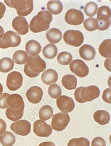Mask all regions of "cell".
I'll return each mask as SVG.
<instances>
[{"label": "cell", "mask_w": 111, "mask_h": 146, "mask_svg": "<svg viewBox=\"0 0 111 146\" xmlns=\"http://www.w3.org/2000/svg\"><path fill=\"white\" fill-rule=\"evenodd\" d=\"M21 42L20 36L15 32H6L0 38V48L6 49L9 47H16Z\"/></svg>", "instance_id": "7"}, {"label": "cell", "mask_w": 111, "mask_h": 146, "mask_svg": "<svg viewBox=\"0 0 111 146\" xmlns=\"http://www.w3.org/2000/svg\"><path fill=\"white\" fill-rule=\"evenodd\" d=\"M6 127L7 125L5 121L3 119L0 118V135H2L5 132Z\"/></svg>", "instance_id": "39"}, {"label": "cell", "mask_w": 111, "mask_h": 146, "mask_svg": "<svg viewBox=\"0 0 111 146\" xmlns=\"http://www.w3.org/2000/svg\"><path fill=\"white\" fill-rule=\"evenodd\" d=\"M23 84V76L20 72L13 71L8 74L6 80V85L10 91L19 90Z\"/></svg>", "instance_id": "10"}, {"label": "cell", "mask_w": 111, "mask_h": 146, "mask_svg": "<svg viewBox=\"0 0 111 146\" xmlns=\"http://www.w3.org/2000/svg\"><path fill=\"white\" fill-rule=\"evenodd\" d=\"M56 104L58 109L63 113L71 112L75 107L73 99L67 96H61L57 98Z\"/></svg>", "instance_id": "13"}, {"label": "cell", "mask_w": 111, "mask_h": 146, "mask_svg": "<svg viewBox=\"0 0 111 146\" xmlns=\"http://www.w3.org/2000/svg\"><path fill=\"white\" fill-rule=\"evenodd\" d=\"M100 94V90L96 86L88 87H80L76 89L74 91V98L76 100L81 104L91 102L97 98Z\"/></svg>", "instance_id": "4"}, {"label": "cell", "mask_w": 111, "mask_h": 146, "mask_svg": "<svg viewBox=\"0 0 111 146\" xmlns=\"http://www.w3.org/2000/svg\"><path fill=\"white\" fill-rule=\"evenodd\" d=\"M47 9L51 14L58 15L63 10V5L60 1H50L47 4Z\"/></svg>", "instance_id": "25"}, {"label": "cell", "mask_w": 111, "mask_h": 146, "mask_svg": "<svg viewBox=\"0 0 111 146\" xmlns=\"http://www.w3.org/2000/svg\"><path fill=\"white\" fill-rule=\"evenodd\" d=\"M28 54L22 50H18L13 55V61L17 64H23L27 62Z\"/></svg>", "instance_id": "30"}, {"label": "cell", "mask_w": 111, "mask_h": 146, "mask_svg": "<svg viewBox=\"0 0 111 146\" xmlns=\"http://www.w3.org/2000/svg\"><path fill=\"white\" fill-rule=\"evenodd\" d=\"M3 86L2 85V84L0 83V96L2 94V92H3Z\"/></svg>", "instance_id": "44"}, {"label": "cell", "mask_w": 111, "mask_h": 146, "mask_svg": "<svg viewBox=\"0 0 111 146\" xmlns=\"http://www.w3.org/2000/svg\"><path fill=\"white\" fill-rule=\"evenodd\" d=\"M24 66V72L31 78L37 77L46 68V63L39 55L30 56Z\"/></svg>", "instance_id": "3"}, {"label": "cell", "mask_w": 111, "mask_h": 146, "mask_svg": "<svg viewBox=\"0 0 111 146\" xmlns=\"http://www.w3.org/2000/svg\"><path fill=\"white\" fill-rule=\"evenodd\" d=\"M52 15L48 11H41L30 22V28L33 33L47 31L52 21Z\"/></svg>", "instance_id": "2"}, {"label": "cell", "mask_w": 111, "mask_h": 146, "mask_svg": "<svg viewBox=\"0 0 111 146\" xmlns=\"http://www.w3.org/2000/svg\"><path fill=\"white\" fill-rule=\"evenodd\" d=\"M15 142V136L9 131H5L0 136V142L3 146H12Z\"/></svg>", "instance_id": "26"}, {"label": "cell", "mask_w": 111, "mask_h": 146, "mask_svg": "<svg viewBox=\"0 0 111 146\" xmlns=\"http://www.w3.org/2000/svg\"><path fill=\"white\" fill-rule=\"evenodd\" d=\"M48 93L51 97L54 99H57L62 94L61 87L57 84H52L49 88Z\"/></svg>", "instance_id": "35"}, {"label": "cell", "mask_w": 111, "mask_h": 146, "mask_svg": "<svg viewBox=\"0 0 111 146\" xmlns=\"http://www.w3.org/2000/svg\"><path fill=\"white\" fill-rule=\"evenodd\" d=\"M5 3L9 7L15 9L18 15L22 16H27L30 15L33 9V1L32 0L27 1H5Z\"/></svg>", "instance_id": "5"}, {"label": "cell", "mask_w": 111, "mask_h": 146, "mask_svg": "<svg viewBox=\"0 0 111 146\" xmlns=\"http://www.w3.org/2000/svg\"><path fill=\"white\" fill-rule=\"evenodd\" d=\"M4 35V30L2 26H0V38L3 36Z\"/></svg>", "instance_id": "43"}, {"label": "cell", "mask_w": 111, "mask_h": 146, "mask_svg": "<svg viewBox=\"0 0 111 146\" xmlns=\"http://www.w3.org/2000/svg\"><path fill=\"white\" fill-rule=\"evenodd\" d=\"M111 39L105 40L101 43L99 47L98 50L102 56L107 58H111Z\"/></svg>", "instance_id": "24"}, {"label": "cell", "mask_w": 111, "mask_h": 146, "mask_svg": "<svg viewBox=\"0 0 111 146\" xmlns=\"http://www.w3.org/2000/svg\"><path fill=\"white\" fill-rule=\"evenodd\" d=\"M111 9L108 6H102L100 7L97 12V29L100 31H104L108 29L110 26Z\"/></svg>", "instance_id": "6"}, {"label": "cell", "mask_w": 111, "mask_h": 146, "mask_svg": "<svg viewBox=\"0 0 111 146\" xmlns=\"http://www.w3.org/2000/svg\"><path fill=\"white\" fill-rule=\"evenodd\" d=\"M41 46L39 42L35 40H30L26 44V53L31 56L38 55L41 51Z\"/></svg>", "instance_id": "20"}, {"label": "cell", "mask_w": 111, "mask_h": 146, "mask_svg": "<svg viewBox=\"0 0 111 146\" xmlns=\"http://www.w3.org/2000/svg\"><path fill=\"white\" fill-rule=\"evenodd\" d=\"M53 114L52 108L49 105H45L41 108L39 111V117L40 119L46 121L50 119Z\"/></svg>", "instance_id": "29"}, {"label": "cell", "mask_w": 111, "mask_h": 146, "mask_svg": "<svg viewBox=\"0 0 111 146\" xmlns=\"http://www.w3.org/2000/svg\"><path fill=\"white\" fill-rule=\"evenodd\" d=\"M58 78L57 72L53 69H48L45 71L41 76L42 82L47 85L55 84Z\"/></svg>", "instance_id": "19"}, {"label": "cell", "mask_w": 111, "mask_h": 146, "mask_svg": "<svg viewBox=\"0 0 111 146\" xmlns=\"http://www.w3.org/2000/svg\"><path fill=\"white\" fill-rule=\"evenodd\" d=\"M43 97V91L39 86H33L30 88L26 92L28 101L33 104L40 102Z\"/></svg>", "instance_id": "17"}, {"label": "cell", "mask_w": 111, "mask_h": 146, "mask_svg": "<svg viewBox=\"0 0 111 146\" xmlns=\"http://www.w3.org/2000/svg\"><path fill=\"white\" fill-rule=\"evenodd\" d=\"M96 50L93 47L89 44L83 45L79 50L81 58L86 61H91L94 58Z\"/></svg>", "instance_id": "18"}, {"label": "cell", "mask_w": 111, "mask_h": 146, "mask_svg": "<svg viewBox=\"0 0 111 146\" xmlns=\"http://www.w3.org/2000/svg\"><path fill=\"white\" fill-rule=\"evenodd\" d=\"M11 129L16 134L22 136L29 135L31 132V125L26 120H19L11 125Z\"/></svg>", "instance_id": "12"}, {"label": "cell", "mask_w": 111, "mask_h": 146, "mask_svg": "<svg viewBox=\"0 0 111 146\" xmlns=\"http://www.w3.org/2000/svg\"><path fill=\"white\" fill-rule=\"evenodd\" d=\"M90 141L84 137H80L78 138H73L71 139L67 146H90Z\"/></svg>", "instance_id": "33"}, {"label": "cell", "mask_w": 111, "mask_h": 146, "mask_svg": "<svg viewBox=\"0 0 111 146\" xmlns=\"http://www.w3.org/2000/svg\"><path fill=\"white\" fill-rule=\"evenodd\" d=\"M9 108L6 111V115L12 121L16 122L21 119L23 115L25 104L22 96L19 94H10L7 98Z\"/></svg>", "instance_id": "1"}, {"label": "cell", "mask_w": 111, "mask_h": 146, "mask_svg": "<svg viewBox=\"0 0 111 146\" xmlns=\"http://www.w3.org/2000/svg\"><path fill=\"white\" fill-rule=\"evenodd\" d=\"M70 69L72 73L80 77H86L89 73V68L87 65L81 60H75L72 61Z\"/></svg>", "instance_id": "11"}, {"label": "cell", "mask_w": 111, "mask_h": 146, "mask_svg": "<svg viewBox=\"0 0 111 146\" xmlns=\"http://www.w3.org/2000/svg\"><path fill=\"white\" fill-rule=\"evenodd\" d=\"M62 84L67 90H73L77 87V80L74 75L67 74L62 77Z\"/></svg>", "instance_id": "23"}, {"label": "cell", "mask_w": 111, "mask_h": 146, "mask_svg": "<svg viewBox=\"0 0 111 146\" xmlns=\"http://www.w3.org/2000/svg\"><path fill=\"white\" fill-rule=\"evenodd\" d=\"M98 9V5L95 2H88L86 5L84 9V12L87 16L92 17L96 15Z\"/></svg>", "instance_id": "32"}, {"label": "cell", "mask_w": 111, "mask_h": 146, "mask_svg": "<svg viewBox=\"0 0 111 146\" xmlns=\"http://www.w3.org/2000/svg\"><path fill=\"white\" fill-rule=\"evenodd\" d=\"M46 36L49 42L51 43L55 44L60 42L62 40V33L59 29L52 28L47 31Z\"/></svg>", "instance_id": "22"}, {"label": "cell", "mask_w": 111, "mask_h": 146, "mask_svg": "<svg viewBox=\"0 0 111 146\" xmlns=\"http://www.w3.org/2000/svg\"><path fill=\"white\" fill-rule=\"evenodd\" d=\"M111 90L110 88H108L106 89L103 93L102 99L103 100L108 104H111Z\"/></svg>", "instance_id": "37"}, {"label": "cell", "mask_w": 111, "mask_h": 146, "mask_svg": "<svg viewBox=\"0 0 111 146\" xmlns=\"http://www.w3.org/2000/svg\"><path fill=\"white\" fill-rule=\"evenodd\" d=\"M110 61H111V58H108V59H107L106 61H105V63H104V66H105V67L107 70H108V71H109L110 72H111V69H110Z\"/></svg>", "instance_id": "41"}, {"label": "cell", "mask_w": 111, "mask_h": 146, "mask_svg": "<svg viewBox=\"0 0 111 146\" xmlns=\"http://www.w3.org/2000/svg\"><path fill=\"white\" fill-rule=\"evenodd\" d=\"M64 19L69 25L78 26L83 22L84 16L80 11L72 9L66 12Z\"/></svg>", "instance_id": "14"}, {"label": "cell", "mask_w": 111, "mask_h": 146, "mask_svg": "<svg viewBox=\"0 0 111 146\" xmlns=\"http://www.w3.org/2000/svg\"><path fill=\"white\" fill-rule=\"evenodd\" d=\"M12 26L13 29L21 35H25L29 32V25L25 17L21 16L15 17L12 21Z\"/></svg>", "instance_id": "16"}, {"label": "cell", "mask_w": 111, "mask_h": 146, "mask_svg": "<svg viewBox=\"0 0 111 146\" xmlns=\"http://www.w3.org/2000/svg\"><path fill=\"white\" fill-rule=\"evenodd\" d=\"M6 9L5 5L3 3L0 2V20L2 19V17H3L5 13L6 12Z\"/></svg>", "instance_id": "40"}, {"label": "cell", "mask_w": 111, "mask_h": 146, "mask_svg": "<svg viewBox=\"0 0 111 146\" xmlns=\"http://www.w3.org/2000/svg\"><path fill=\"white\" fill-rule=\"evenodd\" d=\"M14 67L13 61L9 57H4L0 60V72L7 73Z\"/></svg>", "instance_id": "28"}, {"label": "cell", "mask_w": 111, "mask_h": 146, "mask_svg": "<svg viewBox=\"0 0 111 146\" xmlns=\"http://www.w3.org/2000/svg\"><path fill=\"white\" fill-rule=\"evenodd\" d=\"M33 132L36 136L40 137H48L52 132V128L44 121L37 120L34 122Z\"/></svg>", "instance_id": "15"}, {"label": "cell", "mask_w": 111, "mask_h": 146, "mask_svg": "<svg viewBox=\"0 0 111 146\" xmlns=\"http://www.w3.org/2000/svg\"><path fill=\"white\" fill-rule=\"evenodd\" d=\"M94 121L101 125H107L110 121V115L104 110L97 111L93 115Z\"/></svg>", "instance_id": "21"}, {"label": "cell", "mask_w": 111, "mask_h": 146, "mask_svg": "<svg viewBox=\"0 0 111 146\" xmlns=\"http://www.w3.org/2000/svg\"><path fill=\"white\" fill-rule=\"evenodd\" d=\"M57 51V48L55 44H49L43 48L42 53L46 58L53 59L56 56Z\"/></svg>", "instance_id": "27"}, {"label": "cell", "mask_w": 111, "mask_h": 146, "mask_svg": "<svg viewBox=\"0 0 111 146\" xmlns=\"http://www.w3.org/2000/svg\"><path fill=\"white\" fill-rule=\"evenodd\" d=\"M72 56L70 53L62 52L58 54L57 60L60 64L66 66L71 63L72 61Z\"/></svg>", "instance_id": "31"}, {"label": "cell", "mask_w": 111, "mask_h": 146, "mask_svg": "<svg viewBox=\"0 0 111 146\" xmlns=\"http://www.w3.org/2000/svg\"><path fill=\"white\" fill-rule=\"evenodd\" d=\"M63 40L67 44L77 47L83 43L84 36L80 31L68 30L64 33Z\"/></svg>", "instance_id": "9"}, {"label": "cell", "mask_w": 111, "mask_h": 146, "mask_svg": "<svg viewBox=\"0 0 111 146\" xmlns=\"http://www.w3.org/2000/svg\"><path fill=\"white\" fill-rule=\"evenodd\" d=\"M39 146H56V145L52 142H45L41 143Z\"/></svg>", "instance_id": "42"}, {"label": "cell", "mask_w": 111, "mask_h": 146, "mask_svg": "<svg viewBox=\"0 0 111 146\" xmlns=\"http://www.w3.org/2000/svg\"><path fill=\"white\" fill-rule=\"evenodd\" d=\"M83 26L87 31L90 32L95 31L98 27L96 19L93 17H90L83 21Z\"/></svg>", "instance_id": "34"}, {"label": "cell", "mask_w": 111, "mask_h": 146, "mask_svg": "<svg viewBox=\"0 0 111 146\" xmlns=\"http://www.w3.org/2000/svg\"><path fill=\"white\" fill-rule=\"evenodd\" d=\"M70 121V117L67 113H58L53 115L51 122L52 128L56 131H63Z\"/></svg>", "instance_id": "8"}, {"label": "cell", "mask_w": 111, "mask_h": 146, "mask_svg": "<svg viewBox=\"0 0 111 146\" xmlns=\"http://www.w3.org/2000/svg\"><path fill=\"white\" fill-rule=\"evenodd\" d=\"M10 94L4 93L0 96V108L5 109L9 107L7 104V98Z\"/></svg>", "instance_id": "36"}, {"label": "cell", "mask_w": 111, "mask_h": 146, "mask_svg": "<svg viewBox=\"0 0 111 146\" xmlns=\"http://www.w3.org/2000/svg\"><path fill=\"white\" fill-rule=\"evenodd\" d=\"M91 146H106V142L102 137H95L92 141Z\"/></svg>", "instance_id": "38"}]
</instances>
